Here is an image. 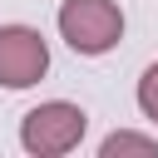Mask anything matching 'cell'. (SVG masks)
Returning <instances> with one entry per match:
<instances>
[{
	"label": "cell",
	"mask_w": 158,
	"mask_h": 158,
	"mask_svg": "<svg viewBox=\"0 0 158 158\" xmlns=\"http://www.w3.org/2000/svg\"><path fill=\"white\" fill-rule=\"evenodd\" d=\"M99 153H104V158H123V153H138V158H158V138L118 128V133H109V138H104V148H99Z\"/></svg>",
	"instance_id": "277c9868"
},
{
	"label": "cell",
	"mask_w": 158,
	"mask_h": 158,
	"mask_svg": "<svg viewBox=\"0 0 158 158\" xmlns=\"http://www.w3.org/2000/svg\"><path fill=\"white\" fill-rule=\"evenodd\" d=\"M49 69V44L30 25H0V84L5 89H30Z\"/></svg>",
	"instance_id": "3957f363"
},
{
	"label": "cell",
	"mask_w": 158,
	"mask_h": 158,
	"mask_svg": "<svg viewBox=\"0 0 158 158\" xmlns=\"http://www.w3.org/2000/svg\"><path fill=\"white\" fill-rule=\"evenodd\" d=\"M138 109L158 123V64H148V69H143V79H138Z\"/></svg>",
	"instance_id": "5b68a950"
},
{
	"label": "cell",
	"mask_w": 158,
	"mask_h": 158,
	"mask_svg": "<svg viewBox=\"0 0 158 158\" xmlns=\"http://www.w3.org/2000/svg\"><path fill=\"white\" fill-rule=\"evenodd\" d=\"M59 35L79 54H109L123 40V10L114 0H64L59 5Z\"/></svg>",
	"instance_id": "7a4b0ae2"
},
{
	"label": "cell",
	"mask_w": 158,
	"mask_h": 158,
	"mask_svg": "<svg viewBox=\"0 0 158 158\" xmlns=\"http://www.w3.org/2000/svg\"><path fill=\"white\" fill-rule=\"evenodd\" d=\"M84 128H89V114H84L79 104L49 99V104H40V109H30V114L20 118V143H25V153H35V158H59V153L79 148Z\"/></svg>",
	"instance_id": "6da1fadb"
}]
</instances>
